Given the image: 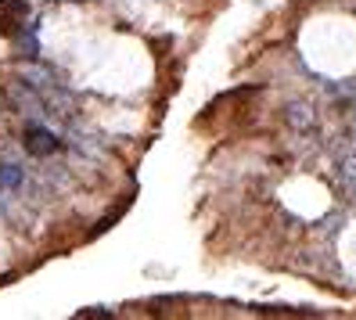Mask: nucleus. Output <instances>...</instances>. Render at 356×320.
<instances>
[{"label":"nucleus","mask_w":356,"mask_h":320,"mask_svg":"<svg viewBox=\"0 0 356 320\" xmlns=\"http://www.w3.org/2000/svg\"><path fill=\"white\" fill-rule=\"evenodd\" d=\"M22 144H26V152H29V155H36V159L54 155L58 147H61V141H58L51 130H44V126H26V137H22Z\"/></svg>","instance_id":"nucleus-1"},{"label":"nucleus","mask_w":356,"mask_h":320,"mask_svg":"<svg viewBox=\"0 0 356 320\" xmlns=\"http://www.w3.org/2000/svg\"><path fill=\"white\" fill-rule=\"evenodd\" d=\"M22 184V173L15 166H0V187H18Z\"/></svg>","instance_id":"nucleus-2"}]
</instances>
